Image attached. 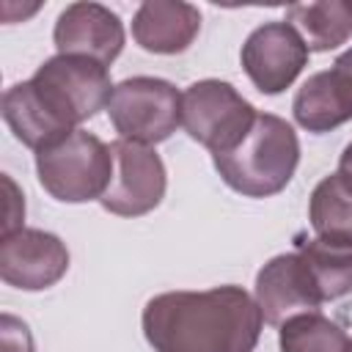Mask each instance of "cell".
<instances>
[{
	"label": "cell",
	"instance_id": "obj_12",
	"mask_svg": "<svg viewBox=\"0 0 352 352\" xmlns=\"http://www.w3.org/2000/svg\"><path fill=\"white\" fill-rule=\"evenodd\" d=\"M201 30V11L184 0H146L132 16V38L154 55L184 52Z\"/></svg>",
	"mask_w": 352,
	"mask_h": 352
},
{
	"label": "cell",
	"instance_id": "obj_5",
	"mask_svg": "<svg viewBox=\"0 0 352 352\" xmlns=\"http://www.w3.org/2000/svg\"><path fill=\"white\" fill-rule=\"evenodd\" d=\"M104 110L121 140L157 146L182 124V94L162 77H126L113 88Z\"/></svg>",
	"mask_w": 352,
	"mask_h": 352
},
{
	"label": "cell",
	"instance_id": "obj_3",
	"mask_svg": "<svg viewBox=\"0 0 352 352\" xmlns=\"http://www.w3.org/2000/svg\"><path fill=\"white\" fill-rule=\"evenodd\" d=\"M113 151L94 132L74 129L36 151L38 184L63 204L102 201L113 179Z\"/></svg>",
	"mask_w": 352,
	"mask_h": 352
},
{
	"label": "cell",
	"instance_id": "obj_1",
	"mask_svg": "<svg viewBox=\"0 0 352 352\" xmlns=\"http://www.w3.org/2000/svg\"><path fill=\"white\" fill-rule=\"evenodd\" d=\"M154 352H253L264 327L256 300L234 283L201 292H162L143 308Z\"/></svg>",
	"mask_w": 352,
	"mask_h": 352
},
{
	"label": "cell",
	"instance_id": "obj_17",
	"mask_svg": "<svg viewBox=\"0 0 352 352\" xmlns=\"http://www.w3.org/2000/svg\"><path fill=\"white\" fill-rule=\"evenodd\" d=\"M308 264L322 302L338 300L352 292V245H338L327 239H308L297 250Z\"/></svg>",
	"mask_w": 352,
	"mask_h": 352
},
{
	"label": "cell",
	"instance_id": "obj_16",
	"mask_svg": "<svg viewBox=\"0 0 352 352\" xmlns=\"http://www.w3.org/2000/svg\"><path fill=\"white\" fill-rule=\"evenodd\" d=\"M308 220L319 239L352 245V179L338 170L324 176L311 192Z\"/></svg>",
	"mask_w": 352,
	"mask_h": 352
},
{
	"label": "cell",
	"instance_id": "obj_20",
	"mask_svg": "<svg viewBox=\"0 0 352 352\" xmlns=\"http://www.w3.org/2000/svg\"><path fill=\"white\" fill-rule=\"evenodd\" d=\"M3 187H6V220H3V234H11L16 228H25V195L19 192L16 182L6 173L3 176Z\"/></svg>",
	"mask_w": 352,
	"mask_h": 352
},
{
	"label": "cell",
	"instance_id": "obj_8",
	"mask_svg": "<svg viewBox=\"0 0 352 352\" xmlns=\"http://www.w3.org/2000/svg\"><path fill=\"white\" fill-rule=\"evenodd\" d=\"M308 47L289 22H264L242 44L239 60L248 80L267 96L286 91L308 63Z\"/></svg>",
	"mask_w": 352,
	"mask_h": 352
},
{
	"label": "cell",
	"instance_id": "obj_18",
	"mask_svg": "<svg viewBox=\"0 0 352 352\" xmlns=\"http://www.w3.org/2000/svg\"><path fill=\"white\" fill-rule=\"evenodd\" d=\"M280 352H349L346 330L319 311L289 316L278 327Z\"/></svg>",
	"mask_w": 352,
	"mask_h": 352
},
{
	"label": "cell",
	"instance_id": "obj_7",
	"mask_svg": "<svg viewBox=\"0 0 352 352\" xmlns=\"http://www.w3.org/2000/svg\"><path fill=\"white\" fill-rule=\"evenodd\" d=\"M113 179L102 195V206L118 217H140L157 209L165 198L168 173L162 157L151 146L132 140H113Z\"/></svg>",
	"mask_w": 352,
	"mask_h": 352
},
{
	"label": "cell",
	"instance_id": "obj_9",
	"mask_svg": "<svg viewBox=\"0 0 352 352\" xmlns=\"http://www.w3.org/2000/svg\"><path fill=\"white\" fill-rule=\"evenodd\" d=\"M69 270V250L60 236L41 228H16L0 236V278L22 292L55 286Z\"/></svg>",
	"mask_w": 352,
	"mask_h": 352
},
{
	"label": "cell",
	"instance_id": "obj_23",
	"mask_svg": "<svg viewBox=\"0 0 352 352\" xmlns=\"http://www.w3.org/2000/svg\"><path fill=\"white\" fill-rule=\"evenodd\" d=\"M349 352H352V341H349Z\"/></svg>",
	"mask_w": 352,
	"mask_h": 352
},
{
	"label": "cell",
	"instance_id": "obj_14",
	"mask_svg": "<svg viewBox=\"0 0 352 352\" xmlns=\"http://www.w3.org/2000/svg\"><path fill=\"white\" fill-rule=\"evenodd\" d=\"M3 118H6L8 129L14 132V138L19 143H25L28 148H33V151H41L44 146L55 143L58 138L74 132L47 104V99L33 85V80H22V82H14L11 88H6V94H3Z\"/></svg>",
	"mask_w": 352,
	"mask_h": 352
},
{
	"label": "cell",
	"instance_id": "obj_15",
	"mask_svg": "<svg viewBox=\"0 0 352 352\" xmlns=\"http://www.w3.org/2000/svg\"><path fill=\"white\" fill-rule=\"evenodd\" d=\"M311 52H327L352 38V3L349 0H322V3H294L286 8V19Z\"/></svg>",
	"mask_w": 352,
	"mask_h": 352
},
{
	"label": "cell",
	"instance_id": "obj_19",
	"mask_svg": "<svg viewBox=\"0 0 352 352\" xmlns=\"http://www.w3.org/2000/svg\"><path fill=\"white\" fill-rule=\"evenodd\" d=\"M0 352H36L30 327L14 314L0 316Z\"/></svg>",
	"mask_w": 352,
	"mask_h": 352
},
{
	"label": "cell",
	"instance_id": "obj_21",
	"mask_svg": "<svg viewBox=\"0 0 352 352\" xmlns=\"http://www.w3.org/2000/svg\"><path fill=\"white\" fill-rule=\"evenodd\" d=\"M338 173H344V176L352 179V140L344 146V151L338 157Z\"/></svg>",
	"mask_w": 352,
	"mask_h": 352
},
{
	"label": "cell",
	"instance_id": "obj_6",
	"mask_svg": "<svg viewBox=\"0 0 352 352\" xmlns=\"http://www.w3.org/2000/svg\"><path fill=\"white\" fill-rule=\"evenodd\" d=\"M47 104L72 126L107 107L113 82L104 63L82 55H52L30 77Z\"/></svg>",
	"mask_w": 352,
	"mask_h": 352
},
{
	"label": "cell",
	"instance_id": "obj_4",
	"mask_svg": "<svg viewBox=\"0 0 352 352\" xmlns=\"http://www.w3.org/2000/svg\"><path fill=\"white\" fill-rule=\"evenodd\" d=\"M256 116L258 110L226 80H198L182 94V126L212 157L239 146Z\"/></svg>",
	"mask_w": 352,
	"mask_h": 352
},
{
	"label": "cell",
	"instance_id": "obj_22",
	"mask_svg": "<svg viewBox=\"0 0 352 352\" xmlns=\"http://www.w3.org/2000/svg\"><path fill=\"white\" fill-rule=\"evenodd\" d=\"M333 66H336V69H341V72L352 80V47H349V50H344V52L336 58V63H333Z\"/></svg>",
	"mask_w": 352,
	"mask_h": 352
},
{
	"label": "cell",
	"instance_id": "obj_11",
	"mask_svg": "<svg viewBox=\"0 0 352 352\" xmlns=\"http://www.w3.org/2000/svg\"><path fill=\"white\" fill-rule=\"evenodd\" d=\"M124 22L116 11L102 3H72L66 6L52 30L58 55H82L110 66L124 50Z\"/></svg>",
	"mask_w": 352,
	"mask_h": 352
},
{
	"label": "cell",
	"instance_id": "obj_2",
	"mask_svg": "<svg viewBox=\"0 0 352 352\" xmlns=\"http://www.w3.org/2000/svg\"><path fill=\"white\" fill-rule=\"evenodd\" d=\"M212 162L234 192L245 198H270L292 182L300 165V140L286 118L258 113L242 143L226 154H214Z\"/></svg>",
	"mask_w": 352,
	"mask_h": 352
},
{
	"label": "cell",
	"instance_id": "obj_13",
	"mask_svg": "<svg viewBox=\"0 0 352 352\" xmlns=\"http://www.w3.org/2000/svg\"><path fill=\"white\" fill-rule=\"evenodd\" d=\"M294 121L308 132H330L352 118V80L330 66L311 74L292 99Z\"/></svg>",
	"mask_w": 352,
	"mask_h": 352
},
{
	"label": "cell",
	"instance_id": "obj_10",
	"mask_svg": "<svg viewBox=\"0 0 352 352\" xmlns=\"http://www.w3.org/2000/svg\"><path fill=\"white\" fill-rule=\"evenodd\" d=\"M253 300L267 324L280 327L289 316L316 311L322 305L314 275L300 253L272 256L256 275Z\"/></svg>",
	"mask_w": 352,
	"mask_h": 352
}]
</instances>
